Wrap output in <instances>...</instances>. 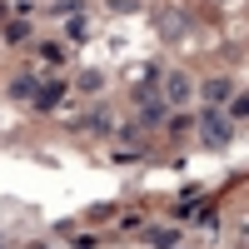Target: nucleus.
<instances>
[{"label":"nucleus","instance_id":"obj_3","mask_svg":"<svg viewBox=\"0 0 249 249\" xmlns=\"http://www.w3.org/2000/svg\"><path fill=\"white\" fill-rule=\"evenodd\" d=\"M184 100H190V80L170 75V80H164V105H184Z\"/></svg>","mask_w":249,"mask_h":249},{"label":"nucleus","instance_id":"obj_7","mask_svg":"<svg viewBox=\"0 0 249 249\" xmlns=\"http://www.w3.org/2000/svg\"><path fill=\"white\" fill-rule=\"evenodd\" d=\"M150 244H155V249H170V244H175V230H170V224H160V230H150Z\"/></svg>","mask_w":249,"mask_h":249},{"label":"nucleus","instance_id":"obj_5","mask_svg":"<svg viewBox=\"0 0 249 249\" xmlns=\"http://www.w3.org/2000/svg\"><path fill=\"white\" fill-rule=\"evenodd\" d=\"M230 95H234V85H230V80H210V85H204V100H210V105H224Z\"/></svg>","mask_w":249,"mask_h":249},{"label":"nucleus","instance_id":"obj_6","mask_svg":"<svg viewBox=\"0 0 249 249\" xmlns=\"http://www.w3.org/2000/svg\"><path fill=\"white\" fill-rule=\"evenodd\" d=\"M10 95H15V100H35V95H40V80H35V75H20L15 85H10Z\"/></svg>","mask_w":249,"mask_h":249},{"label":"nucleus","instance_id":"obj_2","mask_svg":"<svg viewBox=\"0 0 249 249\" xmlns=\"http://www.w3.org/2000/svg\"><path fill=\"white\" fill-rule=\"evenodd\" d=\"M164 110H170V105H164V100H155L150 90L140 95V115H144V124H164Z\"/></svg>","mask_w":249,"mask_h":249},{"label":"nucleus","instance_id":"obj_4","mask_svg":"<svg viewBox=\"0 0 249 249\" xmlns=\"http://www.w3.org/2000/svg\"><path fill=\"white\" fill-rule=\"evenodd\" d=\"M65 90H70L65 80H55V85H40V95H35V105H40V110H55L60 100H65Z\"/></svg>","mask_w":249,"mask_h":249},{"label":"nucleus","instance_id":"obj_8","mask_svg":"<svg viewBox=\"0 0 249 249\" xmlns=\"http://www.w3.org/2000/svg\"><path fill=\"white\" fill-rule=\"evenodd\" d=\"M25 35H30V25H25V20H10V25H5V40H10V45H20Z\"/></svg>","mask_w":249,"mask_h":249},{"label":"nucleus","instance_id":"obj_1","mask_svg":"<svg viewBox=\"0 0 249 249\" xmlns=\"http://www.w3.org/2000/svg\"><path fill=\"white\" fill-rule=\"evenodd\" d=\"M204 140H210V144H230V140H234L230 115H219V110H210V115H204Z\"/></svg>","mask_w":249,"mask_h":249},{"label":"nucleus","instance_id":"obj_11","mask_svg":"<svg viewBox=\"0 0 249 249\" xmlns=\"http://www.w3.org/2000/svg\"><path fill=\"white\" fill-rule=\"evenodd\" d=\"M5 15H10V5H5V0H0V20H5Z\"/></svg>","mask_w":249,"mask_h":249},{"label":"nucleus","instance_id":"obj_10","mask_svg":"<svg viewBox=\"0 0 249 249\" xmlns=\"http://www.w3.org/2000/svg\"><path fill=\"white\" fill-rule=\"evenodd\" d=\"M80 90H100V70H85V75H80Z\"/></svg>","mask_w":249,"mask_h":249},{"label":"nucleus","instance_id":"obj_9","mask_svg":"<svg viewBox=\"0 0 249 249\" xmlns=\"http://www.w3.org/2000/svg\"><path fill=\"white\" fill-rule=\"evenodd\" d=\"M244 115H249V100H244V95H230V120H234V124H239V120H244Z\"/></svg>","mask_w":249,"mask_h":249}]
</instances>
